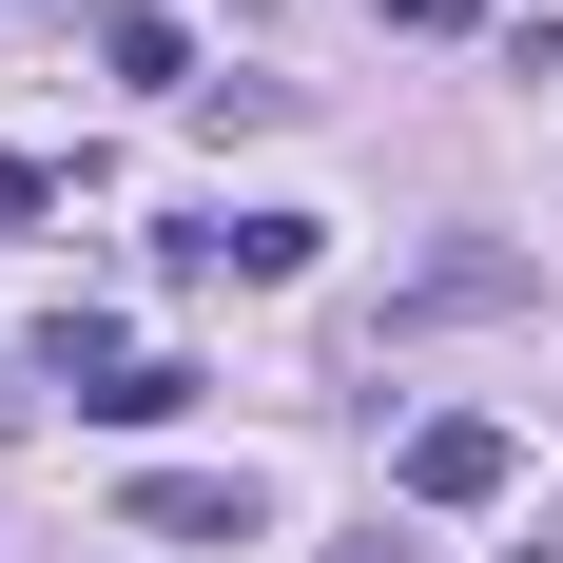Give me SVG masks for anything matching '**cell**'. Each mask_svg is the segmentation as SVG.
Wrapping results in <instances>:
<instances>
[{
    "label": "cell",
    "mask_w": 563,
    "mask_h": 563,
    "mask_svg": "<svg viewBox=\"0 0 563 563\" xmlns=\"http://www.w3.org/2000/svg\"><path fill=\"white\" fill-rule=\"evenodd\" d=\"M311 253H331V214H175V233H156V273H175V291H214V273L291 291Z\"/></svg>",
    "instance_id": "cell-1"
},
{
    "label": "cell",
    "mask_w": 563,
    "mask_h": 563,
    "mask_svg": "<svg viewBox=\"0 0 563 563\" xmlns=\"http://www.w3.org/2000/svg\"><path fill=\"white\" fill-rule=\"evenodd\" d=\"M117 525H136V544H273L253 466H136V486H117Z\"/></svg>",
    "instance_id": "cell-2"
},
{
    "label": "cell",
    "mask_w": 563,
    "mask_h": 563,
    "mask_svg": "<svg viewBox=\"0 0 563 563\" xmlns=\"http://www.w3.org/2000/svg\"><path fill=\"white\" fill-rule=\"evenodd\" d=\"M389 486H408V506H506V486H525V448H506V428H486V408H428V428H408V448H389Z\"/></svg>",
    "instance_id": "cell-3"
},
{
    "label": "cell",
    "mask_w": 563,
    "mask_h": 563,
    "mask_svg": "<svg viewBox=\"0 0 563 563\" xmlns=\"http://www.w3.org/2000/svg\"><path fill=\"white\" fill-rule=\"evenodd\" d=\"M98 78H136V98H214V78H195V20H156V0L98 20Z\"/></svg>",
    "instance_id": "cell-4"
},
{
    "label": "cell",
    "mask_w": 563,
    "mask_h": 563,
    "mask_svg": "<svg viewBox=\"0 0 563 563\" xmlns=\"http://www.w3.org/2000/svg\"><path fill=\"white\" fill-rule=\"evenodd\" d=\"M506 291H525V253H428L389 291V331H448V311H506Z\"/></svg>",
    "instance_id": "cell-5"
},
{
    "label": "cell",
    "mask_w": 563,
    "mask_h": 563,
    "mask_svg": "<svg viewBox=\"0 0 563 563\" xmlns=\"http://www.w3.org/2000/svg\"><path fill=\"white\" fill-rule=\"evenodd\" d=\"M40 369H58V389H78V408H98L117 369H136V350H117V311H40Z\"/></svg>",
    "instance_id": "cell-6"
},
{
    "label": "cell",
    "mask_w": 563,
    "mask_h": 563,
    "mask_svg": "<svg viewBox=\"0 0 563 563\" xmlns=\"http://www.w3.org/2000/svg\"><path fill=\"white\" fill-rule=\"evenodd\" d=\"M175 408H195V369H175V350H136V369L98 389V428H175Z\"/></svg>",
    "instance_id": "cell-7"
},
{
    "label": "cell",
    "mask_w": 563,
    "mask_h": 563,
    "mask_svg": "<svg viewBox=\"0 0 563 563\" xmlns=\"http://www.w3.org/2000/svg\"><path fill=\"white\" fill-rule=\"evenodd\" d=\"M20 214H58V156H20V136H0V233Z\"/></svg>",
    "instance_id": "cell-8"
},
{
    "label": "cell",
    "mask_w": 563,
    "mask_h": 563,
    "mask_svg": "<svg viewBox=\"0 0 563 563\" xmlns=\"http://www.w3.org/2000/svg\"><path fill=\"white\" fill-rule=\"evenodd\" d=\"M389 20H408V40H466V20H486V0H389Z\"/></svg>",
    "instance_id": "cell-9"
},
{
    "label": "cell",
    "mask_w": 563,
    "mask_h": 563,
    "mask_svg": "<svg viewBox=\"0 0 563 563\" xmlns=\"http://www.w3.org/2000/svg\"><path fill=\"white\" fill-rule=\"evenodd\" d=\"M506 563H563V544H506Z\"/></svg>",
    "instance_id": "cell-10"
}]
</instances>
